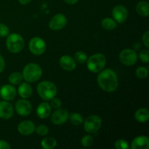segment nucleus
Listing matches in <instances>:
<instances>
[{"mask_svg":"<svg viewBox=\"0 0 149 149\" xmlns=\"http://www.w3.org/2000/svg\"><path fill=\"white\" fill-rule=\"evenodd\" d=\"M93 142H94V139H93V136L90 135H85V136L81 138V145L83 146L85 148H87V147H90L93 146Z\"/></svg>","mask_w":149,"mask_h":149,"instance_id":"nucleus-28","label":"nucleus"},{"mask_svg":"<svg viewBox=\"0 0 149 149\" xmlns=\"http://www.w3.org/2000/svg\"><path fill=\"white\" fill-rule=\"evenodd\" d=\"M142 40L144 46L148 48L149 47V31H146L144 33V34L142 36Z\"/></svg>","mask_w":149,"mask_h":149,"instance_id":"nucleus-34","label":"nucleus"},{"mask_svg":"<svg viewBox=\"0 0 149 149\" xmlns=\"http://www.w3.org/2000/svg\"><path fill=\"white\" fill-rule=\"evenodd\" d=\"M11 148L9 143L7 141H3V140H0V149H10Z\"/></svg>","mask_w":149,"mask_h":149,"instance_id":"nucleus-35","label":"nucleus"},{"mask_svg":"<svg viewBox=\"0 0 149 149\" xmlns=\"http://www.w3.org/2000/svg\"><path fill=\"white\" fill-rule=\"evenodd\" d=\"M52 112V107L48 103H41L36 109V114L41 119L47 118Z\"/></svg>","mask_w":149,"mask_h":149,"instance_id":"nucleus-18","label":"nucleus"},{"mask_svg":"<svg viewBox=\"0 0 149 149\" xmlns=\"http://www.w3.org/2000/svg\"><path fill=\"white\" fill-rule=\"evenodd\" d=\"M20 4H23V5H26V4H29L32 0H18Z\"/></svg>","mask_w":149,"mask_h":149,"instance_id":"nucleus-37","label":"nucleus"},{"mask_svg":"<svg viewBox=\"0 0 149 149\" xmlns=\"http://www.w3.org/2000/svg\"><path fill=\"white\" fill-rule=\"evenodd\" d=\"M23 76L22 74L20 72H13L10 76H9V82L12 84V85H18L23 81Z\"/></svg>","mask_w":149,"mask_h":149,"instance_id":"nucleus-23","label":"nucleus"},{"mask_svg":"<svg viewBox=\"0 0 149 149\" xmlns=\"http://www.w3.org/2000/svg\"><path fill=\"white\" fill-rule=\"evenodd\" d=\"M87 67L93 73H99L104 69L106 65V58L103 54L95 53L87 58Z\"/></svg>","mask_w":149,"mask_h":149,"instance_id":"nucleus-4","label":"nucleus"},{"mask_svg":"<svg viewBox=\"0 0 149 149\" xmlns=\"http://www.w3.org/2000/svg\"><path fill=\"white\" fill-rule=\"evenodd\" d=\"M99 87L106 93H113L117 89L119 81L116 72L111 68L102 70L97 75Z\"/></svg>","mask_w":149,"mask_h":149,"instance_id":"nucleus-1","label":"nucleus"},{"mask_svg":"<svg viewBox=\"0 0 149 149\" xmlns=\"http://www.w3.org/2000/svg\"><path fill=\"white\" fill-rule=\"evenodd\" d=\"M36 126L33 122L29 120H25L20 122L17 126V130L19 133L23 135H31L35 132Z\"/></svg>","mask_w":149,"mask_h":149,"instance_id":"nucleus-14","label":"nucleus"},{"mask_svg":"<svg viewBox=\"0 0 149 149\" xmlns=\"http://www.w3.org/2000/svg\"><path fill=\"white\" fill-rule=\"evenodd\" d=\"M68 111L63 109H58L51 116V121L55 125H62L65 123L68 119Z\"/></svg>","mask_w":149,"mask_h":149,"instance_id":"nucleus-11","label":"nucleus"},{"mask_svg":"<svg viewBox=\"0 0 149 149\" xmlns=\"http://www.w3.org/2000/svg\"><path fill=\"white\" fill-rule=\"evenodd\" d=\"M41 145L44 149H52L57 146V141L52 137H47L42 140Z\"/></svg>","mask_w":149,"mask_h":149,"instance_id":"nucleus-24","label":"nucleus"},{"mask_svg":"<svg viewBox=\"0 0 149 149\" xmlns=\"http://www.w3.org/2000/svg\"><path fill=\"white\" fill-rule=\"evenodd\" d=\"M138 54L136 51L132 49H125L119 54V61L122 64L127 66H131L138 61Z\"/></svg>","mask_w":149,"mask_h":149,"instance_id":"nucleus-7","label":"nucleus"},{"mask_svg":"<svg viewBox=\"0 0 149 149\" xmlns=\"http://www.w3.org/2000/svg\"><path fill=\"white\" fill-rule=\"evenodd\" d=\"M139 58L142 62L148 63L149 62V51L147 49L141 50L139 53Z\"/></svg>","mask_w":149,"mask_h":149,"instance_id":"nucleus-31","label":"nucleus"},{"mask_svg":"<svg viewBox=\"0 0 149 149\" xmlns=\"http://www.w3.org/2000/svg\"><path fill=\"white\" fill-rule=\"evenodd\" d=\"M132 149H148L149 148V139L146 135H140L132 141L131 144Z\"/></svg>","mask_w":149,"mask_h":149,"instance_id":"nucleus-17","label":"nucleus"},{"mask_svg":"<svg viewBox=\"0 0 149 149\" xmlns=\"http://www.w3.org/2000/svg\"><path fill=\"white\" fill-rule=\"evenodd\" d=\"M135 118L138 122L144 123L149 119V111L146 108H141L136 111Z\"/></svg>","mask_w":149,"mask_h":149,"instance_id":"nucleus-20","label":"nucleus"},{"mask_svg":"<svg viewBox=\"0 0 149 149\" xmlns=\"http://www.w3.org/2000/svg\"><path fill=\"white\" fill-rule=\"evenodd\" d=\"M102 119L97 115H91L87 116L83 122V126L88 133H95L101 127Z\"/></svg>","mask_w":149,"mask_h":149,"instance_id":"nucleus-6","label":"nucleus"},{"mask_svg":"<svg viewBox=\"0 0 149 149\" xmlns=\"http://www.w3.org/2000/svg\"><path fill=\"white\" fill-rule=\"evenodd\" d=\"M115 148L117 149H128L130 148L127 141L124 139H119L115 143Z\"/></svg>","mask_w":149,"mask_h":149,"instance_id":"nucleus-30","label":"nucleus"},{"mask_svg":"<svg viewBox=\"0 0 149 149\" xmlns=\"http://www.w3.org/2000/svg\"><path fill=\"white\" fill-rule=\"evenodd\" d=\"M136 11L139 15L147 17L149 15V4L146 1H141L136 5Z\"/></svg>","mask_w":149,"mask_h":149,"instance_id":"nucleus-21","label":"nucleus"},{"mask_svg":"<svg viewBox=\"0 0 149 149\" xmlns=\"http://www.w3.org/2000/svg\"><path fill=\"white\" fill-rule=\"evenodd\" d=\"M5 68V62L3 58V57L0 55V73L2 72Z\"/></svg>","mask_w":149,"mask_h":149,"instance_id":"nucleus-36","label":"nucleus"},{"mask_svg":"<svg viewBox=\"0 0 149 149\" xmlns=\"http://www.w3.org/2000/svg\"><path fill=\"white\" fill-rule=\"evenodd\" d=\"M25 42L23 38L18 33H11L7 36L6 46L12 53H17L23 50Z\"/></svg>","mask_w":149,"mask_h":149,"instance_id":"nucleus-5","label":"nucleus"},{"mask_svg":"<svg viewBox=\"0 0 149 149\" xmlns=\"http://www.w3.org/2000/svg\"><path fill=\"white\" fill-rule=\"evenodd\" d=\"M17 95V91H16L15 87L13 85L10 84H4L0 89V95L4 100H12Z\"/></svg>","mask_w":149,"mask_h":149,"instance_id":"nucleus-13","label":"nucleus"},{"mask_svg":"<svg viewBox=\"0 0 149 149\" xmlns=\"http://www.w3.org/2000/svg\"><path fill=\"white\" fill-rule=\"evenodd\" d=\"M29 50L32 54L35 55H41L46 50L47 45L42 38L35 36L29 42Z\"/></svg>","mask_w":149,"mask_h":149,"instance_id":"nucleus-8","label":"nucleus"},{"mask_svg":"<svg viewBox=\"0 0 149 149\" xmlns=\"http://www.w3.org/2000/svg\"><path fill=\"white\" fill-rule=\"evenodd\" d=\"M10 33V29L7 25L0 23V37H4L8 36Z\"/></svg>","mask_w":149,"mask_h":149,"instance_id":"nucleus-32","label":"nucleus"},{"mask_svg":"<svg viewBox=\"0 0 149 149\" xmlns=\"http://www.w3.org/2000/svg\"><path fill=\"white\" fill-rule=\"evenodd\" d=\"M101 26L104 29L108 31H111L117 27V23L114 19L110 17H106L101 21Z\"/></svg>","mask_w":149,"mask_h":149,"instance_id":"nucleus-22","label":"nucleus"},{"mask_svg":"<svg viewBox=\"0 0 149 149\" xmlns=\"http://www.w3.org/2000/svg\"><path fill=\"white\" fill-rule=\"evenodd\" d=\"M135 75L138 78L141 79H146L148 77V70L145 67L140 66L135 71Z\"/></svg>","mask_w":149,"mask_h":149,"instance_id":"nucleus-27","label":"nucleus"},{"mask_svg":"<svg viewBox=\"0 0 149 149\" xmlns=\"http://www.w3.org/2000/svg\"><path fill=\"white\" fill-rule=\"evenodd\" d=\"M36 90L41 98L47 101L55 97L58 91L55 84L49 81H41L37 85Z\"/></svg>","mask_w":149,"mask_h":149,"instance_id":"nucleus-3","label":"nucleus"},{"mask_svg":"<svg viewBox=\"0 0 149 149\" xmlns=\"http://www.w3.org/2000/svg\"><path fill=\"white\" fill-rule=\"evenodd\" d=\"M15 111L17 113L22 116H27L31 113L32 106L29 100L25 98L19 100L15 104Z\"/></svg>","mask_w":149,"mask_h":149,"instance_id":"nucleus-10","label":"nucleus"},{"mask_svg":"<svg viewBox=\"0 0 149 149\" xmlns=\"http://www.w3.org/2000/svg\"><path fill=\"white\" fill-rule=\"evenodd\" d=\"M74 60L76 62L79 63H84L87 60V55L83 51H78L74 55Z\"/></svg>","mask_w":149,"mask_h":149,"instance_id":"nucleus-26","label":"nucleus"},{"mask_svg":"<svg viewBox=\"0 0 149 149\" xmlns=\"http://www.w3.org/2000/svg\"><path fill=\"white\" fill-rule=\"evenodd\" d=\"M51 103H50V106L53 109H59L61 107V105H62V102L60 99L56 98V97H53L52 99H51Z\"/></svg>","mask_w":149,"mask_h":149,"instance_id":"nucleus-33","label":"nucleus"},{"mask_svg":"<svg viewBox=\"0 0 149 149\" xmlns=\"http://www.w3.org/2000/svg\"><path fill=\"white\" fill-rule=\"evenodd\" d=\"M79 0H64V1L68 4H75Z\"/></svg>","mask_w":149,"mask_h":149,"instance_id":"nucleus-38","label":"nucleus"},{"mask_svg":"<svg viewBox=\"0 0 149 149\" xmlns=\"http://www.w3.org/2000/svg\"><path fill=\"white\" fill-rule=\"evenodd\" d=\"M14 113V109L11 103L6 101L0 102V118L2 119H10Z\"/></svg>","mask_w":149,"mask_h":149,"instance_id":"nucleus-15","label":"nucleus"},{"mask_svg":"<svg viewBox=\"0 0 149 149\" xmlns=\"http://www.w3.org/2000/svg\"><path fill=\"white\" fill-rule=\"evenodd\" d=\"M22 76L26 82H36L42 77V69L38 64L29 63L23 68Z\"/></svg>","mask_w":149,"mask_h":149,"instance_id":"nucleus-2","label":"nucleus"},{"mask_svg":"<svg viewBox=\"0 0 149 149\" xmlns=\"http://www.w3.org/2000/svg\"><path fill=\"white\" fill-rule=\"evenodd\" d=\"M67 24V18L62 13L54 15L49 22V27L52 30L58 31L63 29Z\"/></svg>","mask_w":149,"mask_h":149,"instance_id":"nucleus-9","label":"nucleus"},{"mask_svg":"<svg viewBox=\"0 0 149 149\" xmlns=\"http://www.w3.org/2000/svg\"><path fill=\"white\" fill-rule=\"evenodd\" d=\"M68 118H69L71 124L75 126H80L82 125L83 122H84L83 116L79 113H72L68 116Z\"/></svg>","mask_w":149,"mask_h":149,"instance_id":"nucleus-25","label":"nucleus"},{"mask_svg":"<svg viewBox=\"0 0 149 149\" xmlns=\"http://www.w3.org/2000/svg\"><path fill=\"white\" fill-rule=\"evenodd\" d=\"M32 91H33L32 87L29 82L20 83L18 87V90H17L19 95L25 99L29 98V97L31 96Z\"/></svg>","mask_w":149,"mask_h":149,"instance_id":"nucleus-19","label":"nucleus"},{"mask_svg":"<svg viewBox=\"0 0 149 149\" xmlns=\"http://www.w3.org/2000/svg\"><path fill=\"white\" fill-rule=\"evenodd\" d=\"M59 63L61 68L65 71H74L77 67V62L74 58L70 55H65L61 57L60 58Z\"/></svg>","mask_w":149,"mask_h":149,"instance_id":"nucleus-16","label":"nucleus"},{"mask_svg":"<svg viewBox=\"0 0 149 149\" xmlns=\"http://www.w3.org/2000/svg\"><path fill=\"white\" fill-rule=\"evenodd\" d=\"M112 16L116 22L122 23L128 17V11L123 5H116L112 10Z\"/></svg>","mask_w":149,"mask_h":149,"instance_id":"nucleus-12","label":"nucleus"},{"mask_svg":"<svg viewBox=\"0 0 149 149\" xmlns=\"http://www.w3.org/2000/svg\"><path fill=\"white\" fill-rule=\"evenodd\" d=\"M35 131L38 135H41V136H45V135H47L49 132V128L45 125H40L37 127H36Z\"/></svg>","mask_w":149,"mask_h":149,"instance_id":"nucleus-29","label":"nucleus"}]
</instances>
